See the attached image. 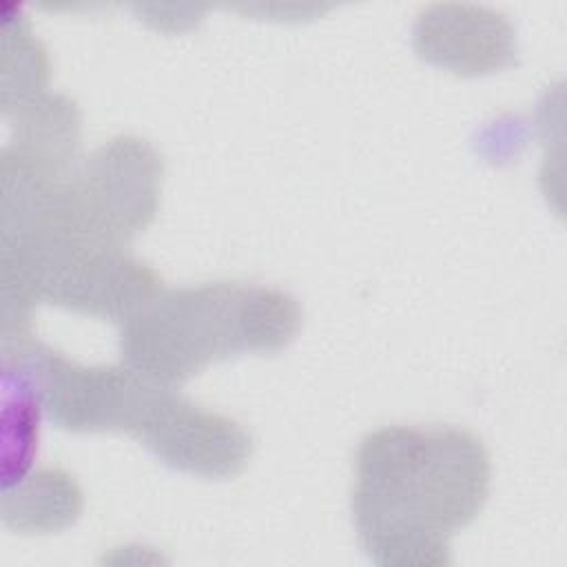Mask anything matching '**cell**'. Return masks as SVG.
Returning a JSON list of instances; mask_svg holds the SVG:
<instances>
[{
	"instance_id": "1",
	"label": "cell",
	"mask_w": 567,
	"mask_h": 567,
	"mask_svg": "<svg viewBox=\"0 0 567 567\" xmlns=\"http://www.w3.org/2000/svg\"><path fill=\"white\" fill-rule=\"evenodd\" d=\"M489 458L458 427L392 425L357 450L352 514L359 540L377 565L450 563V536L483 507Z\"/></svg>"
},
{
	"instance_id": "2",
	"label": "cell",
	"mask_w": 567,
	"mask_h": 567,
	"mask_svg": "<svg viewBox=\"0 0 567 567\" xmlns=\"http://www.w3.org/2000/svg\"><path fill=\"white\" fill-rule=\"evenodd\" d=\"M299 326V303L277 288L237 281L162 288L122 323L120 350L133 370L175 385L241 352H277Z\"/></svg>"
},
{
	"instance_id": "3",
	"label": "cell",
	"mask_w": 567,
	"mask_h": 567,
	"mask_svg": "<svg viewBox=\"0 0 567 567\" xmlns=\"http://www.w3.org/2000/svg\"><path fill=\"white\" fill-rule=\"evenodd\" d=\"M162 162L137 137H115L78 164L55 197L58 219L73 233L126 246L157 208Z\"/></svg>"
},
{
	"instance_id": "4",
	"label": "cell",
	"mask_w": 567,
	"mask_h": 567,
	"mask_svg": "<svg viewBox=\"0 0 567 567\" xmlns=\"http://www.w3.org/2000/svg\"><path fill=\"white\" fill-rule=\"evenodd\" d=\"M135 439L171 467L206 478L233 476L250 456V436L237 421L195 405L173 385L159 390Z\"/></svg>"
},
{
	"instance_id": "5",
	"label": "cell",
	"mask_w": 567,
	"mask_h": 567,
	"mask_svg": "<svg viewBox=\"0 0 567 567\" xmlns=\"http://www.w3.org/2000/svg\"><path fill=\"white\" fill-rule=\"evenodd\" d=\"M80 489L60 470H42L4 494V525L22 532H49L73 523L80 514Z\"/></svg>"
},
{
	"instance_id": "6",
	"label": "cell",
	"mask_w": 567,
	"mask_h": 567,
	"mask_svg": "<svg viewBox=\"0 0 567 567\" xmlns=\"http://www.w3.org/2000/svg\"><path fill=\"white\" fill-rule=\"evenodd\" d=\"M16 80L2 86V111L9 115L18 106L40 97L47 82V58L38 40L31 38L29 22L24 18L7 20L4 24V69L2 75Z\"/></svg>"
}]
</instances>
